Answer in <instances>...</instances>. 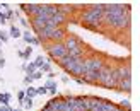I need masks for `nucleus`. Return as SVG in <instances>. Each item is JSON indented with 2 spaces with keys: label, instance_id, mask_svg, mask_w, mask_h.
<instances>
[{
  "label": "nucleus",
  "instance_id": "4468645a",
  "mask_svg": "<svg viewBox=\"0 0 140 111\" xmlns=\"http://www.w3.org/2000/svg\"><path fill=\"white\" fill-rule=\"evenodd\" d=\"M43 63H45V62H43V57H39V58L36 60V62H34V65H36V67H41Z\"/></svg>",
  "mask_w": 140,
  "mask_h": 111
},
{
  "label": "nucleus",
  "instance_id": "f3484780",
  "mask_svg": "<svg viewBox=\"0 0 140 111\" xmlns=\"http://www.w3.org/2000/svg\"><path fill=\"white\" fill-rule=\"evenodd\" d=\"M7 34H5V33H0V41H7Z\"/></svg>",
  "mask_w": 140,
  "mask_h": 111
},
{
  "label": "nucleus",
  "instance_id": "423d86ee",
  "mask_svg": "<svg viewBox=\"0 0 140 111\" xmlns=\"http://www.w3.org/2000/svg\"><path fill=\"white\" fill-rule=\"evenodd\" d=\"M50 55L53 58H57V60H62L63 57H67V50H65V45H53L51 48H50Z\"/></svg>",
  "mask_w": 140,
  "mask_h": 111
},
{
  "label": "nucleus",
  "instance_id": "6e6552de",
  "mask_svg": "<svg viewBox=\"0 0 140 111\" xmlns=\"http://www.w3.org/2000/svg\"><path fill=\"white\" fill-rule=\"evenodd\" d=\"M9 101H10V94H9V92H5V94H0V103H2V106H7Z\"/></svg>",
  "mask_w": 140,
  "mask_h": 111
},
{
  "label": "nucleus",
  "instance_id": "20e7f679",
  "mask_svg": "<svg viewBox=\"0 0 140 111\" xmlns=\"http://www.w3.org/2000/svg\"><path fill=\"white\" fill-rule=\"evenodd\" d=\"M65 50H67V55H70V57H75V58H79L80 55H82V50H80V46L77 45V41H75L74 38H70L68 41H67Z\"/></svg>",
  "mask_w": 140,
  "mask_h": 111
},
{
  "label": "nucleus",
  "instance_id": "aec40b11",
  "mask_svg": "<svg viewBox=\"0 0 140 111\" xmlns=\"http://www.w3.org/2000/svg\"><path fill=\"white\" fill-rule=\"evenodd\" d=\"M33 106V101H31V99H27V101H26V108H31Z\"/></svg>",
  "mask_w": 140,
  "mask_h": 111
},
{
  "label": "nucleus",
  "instance_id": "412c9836",
  "mask_svg": "<svg viewBox=\"0 0 140 111\" xmlns=\"http://www.w3.org/2000/svg\"><path fill=\"white\" fill-rule=\"evenodd\" d=\"M36 92H39V94H45V92H46V87H41V89H38Z\"/></svg>",
  "mask_w": 140,
  "mask_h": 111
},
{
  "label": "nucleus",
  "instance_id": "f257e3e1",
  "mask_svg": "<svg viewBox=\"0 0 140 111\" xmlns=\"http://www.w3.org/2000/svg\"><path fill=\"white\" fill-rule=\"evenodd\" d=\"M103 17H104V10L92 7L91 10H87V12L84 14V21H86L87 24H91V26H97L99 22L103 21Z\"/></svg>",
  "mask_w": 140,
  "mask_h": 111
},
{
  "label": "nucleus",
  "instance_id": "4be33fe9",
  "mask_svg": "<svg viewBox=\"0 0 140 111\" xmlns=\"http://www.w3.org/2000/svg\"><path fill=\"white\" fill-rule=\"evenodd\" d=\"M0 111H12V109H10L9 106H2V108H0Z\"/></svg>",
  "mask_w": 140,
  "mask_h": 111
},
{
  "label": "nucleus",
  "instance_id": "5701e85b",
  "mask_svg": "<svg viewBox=\"0 0 140 111\" xmlns=\"http://www.w3.org/2000/svg\"><path fill=\"white\" fill-rule=\"evenodd\" d=\"M43 111H53V109H50V108H46V106H45V108H43Z\"/></svg>",
  "mask_w": 140,
  "mask_h": 111
},
{
  "label": "nucleus",
  "instance_id": "39448f33",
  "mask_svg": "<svg viewBox=\"0 0 140 111\" xmlns=\"http://www.w3.org/2000/svg\"><path fill=\"white\" fill-rule=\"evenodd\" d=\"M89 109L91 111H111L113 106H109L104 101H99V99H91L89 101Z\"/></svg>",
  "mask_w": 140,
  "mask_h": 111
},
{
  "label": "nucleus",
  "instance_id": "f8f14e48",
  "mask_svg": "<svg viewBox=\"0 0 140 111\" xmlns=\"http://www.w3.org/2000/svg\"><path fill=\"white\" fill-rule=\"evenodd\" d=\"M34 94H36V89H33V87H29V89H27V91H26V96H27V98H29V99L33 98V96H34Z\"/></svg>",
  "mask_w": 140,
  "mask_h": 111
},
{
  "label": "nucleus",
  "instance_id": "dca6fc26",
  "mask_svg": "<svg viewBox=\"0 0 140 111\" xmlns=\"http://www.w3.org/2000/svg\"><path fill=\"white\" fill-rule=\"evenodd\" d=\"M43 72H50V63H43Z\"/></svg>",
  "mask_w": 140,
  "mask_h": 111
},
{
  "label": "nucleus",
  "instance_id": "7ed1b4c3",
  "mask_svg": "<svg viewBox=\"0 0 140 111\" xmlns=\"http://www.w3.org/2000/svg\"><path fill=\"white\" fill-rule=\"evenodd\" d=\"M82 65H84V74L86 72H101V68H103V63L97 58H89V60L82 62Z\"/></svg>",
  "mask_w": 140,
  "mask_h": 111
},
{
  "label": "nucleus",
  "instance_id": "a211bd4d",
  "mask_svg": "<svg viewBox=\"0 0 140 111\" xmlns=\"http://www.w3.org/2000/svg\"><path fill=\"white\" fill-rule=\"evenodd\" d=\"M31 77H33V80H34V79H39V77H41V72H36V74H31Z\"/></svg>",
  "mask_w": 140,
  "mask_h": 111
},
{
  "label": "nucleus",
  "instance_id": "1a4fd4ad",
  "mask_svg": "<svg viewBox=\"0 0 140 111\" xmlns=\"http://www.w3.org/2000/svg\"><path fill=\"white\" fill-rule=\"evenodd\" d=\"M62 36H63L62 31H60L58 27H53V31H51V38H53V39H60Z\"/></svg>",
  "mask_w": 140,
  "mask_h": 111
},
{
  "label": "nucleus",
  "instance_id": "b1692460",
  "mask_svg": "<svg viewBox=\"0 0 140 111\" xmlns=\"http://www.w3.org/2000/svg\"><path fill=\"white\" fill-rule=\"evenodd\" d=\"M12 111H22V109H12Z\"/></svg>",
  "mask_w": 140,
  "mask_h": 111
},
{
  "label": "nucleus",
  "instance_id": "9d476101",
  "mask_svg": "<svg viewBox=\"0 0 140 111\" xmlns=\"http://www.w3.org/2000/svg\"><path fill=\"white\" fill-rule=\"evenodd\" d=\"M46 89H50V92H51V94H55V92H57V86H55V82H51V80H50V82H46Z\"/></svg>",
  "mask_w": 140,
  "mask_h": 111
},
{
  "label": "nucleus",
  "instance_id": "9b49d317",
  "mask_svg": "<svg viewBox=\"0 0 140 111\" xmlns=\"http://www.w3.org/2000/svg\"><path fill=\"white\" fill-rule=\"evenodd\" d=\"M10 36H12V38H19V36H21V31H19L16 26H12V27H10Z\"/></svg>",
  "mask_w": 140,
  "mask_h": 111
},
{
  "label": "nucleus",
  "instance_id": "ddd939ff",
  "mask_svg": "<svg viewBox=\"0 0 140 111\" xmlns=\"http://www.w3.org/2000/svg\"><path fill=\"white\" fill-rule=\"evenodd\" d=\"M24 39H26L27 43H33V36H31L29 33H24Z\"/></svg>",
  "mask_w": 140,
  "mask_h": 111
},
{
  "label": "nucleus",
  "instance_id": "6ab92c4d",
  "mask_svg": "<svg viewBox=\"0 0 140 111\" xmlns=\"http://www.w3.org/2000/svg\"><path fill=\"white\" fill-rule=\"evenodd\" d=\"M24 96H26V92H19V101H21V103L24 101Z\"/></svg>",
  "mask_w": 140,
  "mask_h": 111
},
{
  "label": "nucleus",
  "instance_id": "f03ea898",
  "mask_svg": "<svg viewBox=\"0 0 140 111\" xmlns=\"http://www.w3.org/2000/svg\"><path fill=\"white\" fill-rule=\"evenodd\" d=\"M99 80L104 84L106 87H113L118 82V77H116V70H104L99 75Z\"/></svg>",
  "mask_w": 140,
  "mask_h": 111
},
{
  "label": "nucleus",
  "instance_id": "0eeeda50",
  "mask_svg": "<svg viewBox=\"0 0 140 111\" xmlns=\"http://www.w3.org/2000/svg\"><path fill=\"white\" fill-rule=\"evenodd\" d=\"M120 87L123 91H130L132 89V82H130V79H123V80H120Z\"/></svg>",
  "mask_w": 140,
  "mask_h": 111
},
{
  "label": "nucleus",
  "instance_id": "2eb2a0df",
  "mask_svg": "<svg viewBox=\"0 0 140 111\" xmlns=\"http://www.w3.org/2000/svg\"><path fill=\"white\" fill-rule=\"evenodd\" d=\"M5 21H7V17L4 16V12L0 10V24H5Z\"/></svg>",
  "mask_w": 140,
  "mask_h": 111
}]
</instances>
